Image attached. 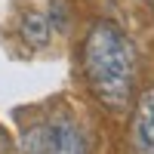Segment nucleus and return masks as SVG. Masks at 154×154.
<instances>
[{
    "instance_id": "nucleus-4",
    "label": "nucleus",
    "mask_w": 154,
    "mask_h": 154,
    "mask_svg": "<svg viewBox=\"0 0 154 154\" xmlns=\"http://www.w3.org/2000/svg\"><path fill=\"white\" fill-rule=\"evenodd\" d=\"M19 31L25 37V43L46 46V40H49V19L43 16V12H37V9H28L22 16V22H19Z\"/></svg>"
},
{
    "instance_id": "nucleus-5",
    "label": "nucleus",
    "mask_w": 154,
    "mask_h": 154,
    "mask_svg": "<svg viewBox=\"0 0 154 154\" xmlns=\"http://www.w3.org/2000/svg\"><path fill=\"white\" fill-rule=\"evenodd\" d=\"M53 25H56L59 31L68 28V9H65V3H62V0H56V3H53Z\"/></svg>"
},
{
    "instance_id": "nucleus-1",
    "label": "nucleus",
    "mask_w": 154,
    "mask_h": 154,
    "mask_svg": "<svg viewBox=\"0 0 154 154\" xmlns=\"http://www.w3.org/2000/svg\"><path fill=\"white\" fill-rule=\"evenodd\" d=\"M83 77L102 105L126 108L136 86V49L117 25L93 22L83 37Z\"/></svg>"
},
{
    "instance_id": "nucleus-2",
    "label": "nucleus",
    "mask_w": 154,
    "mask_h": 154,
    "mask_svg": "<svg viewBox=\"0 0 154 154\" xmlns=\"http://www.w3.org/2000/svg\"><path fill=\"white\" fill-rule=\"evenodd\" d=\"M46 154H86V136L71 117L46 123Z\"/></svg>"
},
{
    "instance_id": "nucleus-3",
    "label": "nucleus",
    "mask_w": 154,
    "mask_h": 154,
    "mask_svg": "<svg viewBox=\"0 0 154 154\" xmlns=\"http://www.w3.org/2000/svg\"><path fill=\"white\" fill-rule=\"evenodd\" d=\"M133 151L154 154V86H148L136 102L133 111Z\"/></svg>"
}]
</instances>
